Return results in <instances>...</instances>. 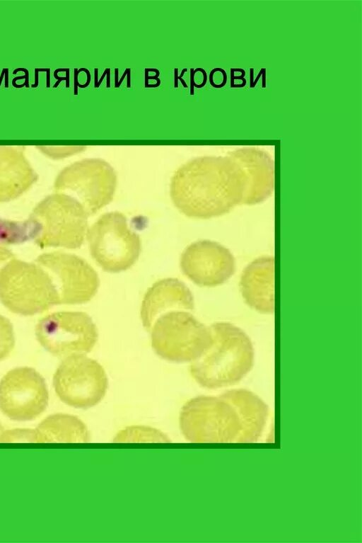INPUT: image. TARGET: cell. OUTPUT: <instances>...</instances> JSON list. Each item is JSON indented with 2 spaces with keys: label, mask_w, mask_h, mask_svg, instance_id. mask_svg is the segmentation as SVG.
Returning a JSON list of instances; mask_svg holds the SVG:
<instances>
[{
  "label": "cell",
  "mask_w": 362,
  "mask_h": 543,
  "mask_svg": "<svg viewBox=\"0 0 362 543\" xmlns=\"http://www.w3.org/2000/svg\"><path fill=\"white\" fill-rule=\"evenodd\" d=\"M110 68H107V69L105 70V72L103 73V74H102V76H101V77H100V80L98 81V84H97V85L95 86V88H98V87L100 86V84H101V83H102V81H103V79H104L105 76V75H107V73H108V72H110Z\"/></svg>",
  "instance_id": "30"
},
{
  "label": "cell",
  "mask_w": 362,
  "mask_h": 543,
  "mask_svg": "<svg viewBox=\"0 0 362 543\" xmlns=\"http://www.w3.org/2000/svg\"><path fill=\"white\" fill-rule=\"evenodd\" d=\"M149 331L151 347L156 355L173 362L194 361L212 343L209 326L184 310H172L161 314Z\"/></svg>",
  "instance_id": "5"
},
{
  "label": "cell",
  "mask_w": 362,
  "mask_h": 543,
  "mask_svg": "<svg viewBox=\"0 0 362 543\" xmlns=\"http://www.w3.org/2000/svg\"><path fill=\"white\" fill-rule=\"evenodd\" d=\"M35 336L49 353L66 358L90 352L97 343L98 332L88 314L63 311L40 319L35 326Z\"/></svg>",
  "instance_id": "10"
},
{
  "label": "cell",
  "mask_w": 362,
  "mask_h": 543,
  "mask_svg": "<svg viewBox=\"0 0 362 543\" xmlns=\"http://www.w3.org/2000/svg\"><path fill=\"white\" fill-rule=\"evenodd\" d=\"M168 438L160 430L146 426L127 427L115 436V442H169Z\"/></svg>",
  "instance_id": "20"
},
{
  "label": "cell",
  "mask_w": 362,
  "mask_h": 543,
  "mask_svg": "<svg viewBox=\"0 0 362 543\" xmlns=\"http://www.w3.org/2000/svg\"><path fill=\"white\" fill-rule=\"evenodd\" d=\"M78 69L76 68H75L74 69V95H77L78 94V88H77V84L78 83Z\"/></svg>",
  "instance_id": "29"
},
{
  "label": "cell",
  "mask_w": 362,
  "mask_h": 543,
  "mask_svg": "<svg viewBox=\"0 0 362 543\" xmlns=\"http://www.w3.org/2000/svg\"><path fill=\"white\" fill-rule=\"evenodd\" d=\"M35 262L49 275L57 292V305L87 303L98 290L97 272L80 256L52 251L41 254Z\"/></svg>",
  "instance_id": "11"
},
{
  "label": "cell",
  "mask_w": 362,
  "mask_h": 543,
  "mask_svg": "<svg viewBox=\"0 0 362 543\" xmlns=\"http://www.w3.org/2000/svg\"><path fill=\"white\" fill-rule=\"evenodd\" d=\"M209 328L212 343L202 356L192 362L190 375L206 389L233 385L253 367V343L243 329L231 323L218 321Z\"/></svg>",
  "instance_id": "3"
},
{
  "label": "cell",
  "mask_w": 362,
  "mask_h": 543,
  "mask_svg": "<svg viewBox=\"0 0 362 543\" xmlns=\"http://www.w3.org/2000/svg\"><path fill=\"white\" fill-rule=\"evenodd\" d=\"M5 71H6V68L3 69V70L1 72V75L0 76V86L1 84L2 79H3V76H4Z\"/></svg>",
  "instance_id": "40"
},
{
  "label": "cell",
  "mask_w": 362,
  "mask_h": 543,
  "mask_svg": "<svg viewBox=\"0 0 362 543\" xmlns=\"http://www.w3.org/2000/svg\"><path fill=\"white\" fill-rule=\"evenodd\" d=\"M240 290L245 303L256 311H274V260L262 256L245 267L240 277Z\"/></svg>",
  "instance_id": "15"
},
{
  "label": "cell",
  "mask_w": 362,
  "mask_h": 543,
  "mask_svg": "<svg viewBox=\"0 0 362 543\" xmlns=\"http://www.w3.org/2000/svg\"><path fill=\"white\" fill-rule=\"evenodd\" d=\"M94 71H95V86H95L97 83H98V69L95 68L94 69Z\"/></svg>",
  "instance_id": "38"
},
{
  "label": "cell",
  "mask_w": 362,
  "mask_h": 543,
  "mask_svg": "<svg viewBox=\"0 0 362 543\" xmlns=\"http://www.w3.org/2000/svg\"><path fill=\"white\" fill-rule=\"evenodd\" d=\"M180 265L183 274L200 287L221 285L235 271L232 253L211 240H199L187 246L181 254Z\"/></svg>",
  "instance_id": "13"
},
{
  "label": "cell",
  "mask_w": 362,
  "mask_h": 543,
  "mask_svg": "<svg viewBox=\"0 0 362 543\" xmlns=\"http://www.w3.org/2000/svg\"><path fill=\"white\" fill-rule=\"evenodd\" d=\"M177 70H178L177 68H175L174 69V72H175V76H174L175 86H175V88H177L178 87V85H177V80L178 79L180 80L181 83L182 84L183 87L187 88V85L186 82L182 79V76L184 75L185 72L187 71V68L183 69L182 70L181 74L180 76L177 75Z\"/></svg>",
  "instance_id": "23"
},
{
  "label": "cell",
  "mask_w": 362,
  "mask_h": 543,
  "mask_svg": "<svg viewBox=\"0 0 362 543\" xmlns=\"http://www.w3.org/2000/svg\"><path fill=\"white\" fill-rule=\"evenodd\" d=\"M117 174L109 163L101 159H85L63 168L57 176V192L76 199L88 216L95 214L113 199Z\"/></svg>",
  "instance_id": "8"
},
{
  "label": "cell",
  "mask_w": 362,
  "mask_h": 543,
  "mask_svg": "<svg viewBox=\"0 0 362 543\" xmlns=\"http://www.w3.org/2000/svg\"><path fill=\"white\" fill-rule=\"evenodd\" d=\"M15 345V337L11 321L0 314V361L8 357Z\"/></svg>",
  "instance_id": "21"
},
{
  "label": "cell",
  "mask_w": 362,
  "mask_h": 543,
  "mask_svg": "<svg viewBox=\"0 0 362 543\" xmlns=\"http://www.w3.org/2000/svg\"><path fill=\"white\" fill-rule=\"evenodd\" d=\"M8 69H6V79H5V87H6V88L8 86Z\"/></svg>",
  "instance_id": "39"
},
{
  "label": "cell",
  "mask_w": 362,
  "mask_h": 543,
  "mask_svg": "<svg viewBox=\"0 0 362 543\" xmlns=\"http://www.w3.org/2000/svg\"><path fill=\"white\" fill-rule=\"evenodd\" d=\"M198 71H200L202 72L203 77H204L203 81L201 84H197L196 83H194V87L199 88L203 87L206 84V80H207V75H206V71L203 68H197L196 69H194V73L195 74Z\"/></svg>",
  "instance_id": "26"
},
{
  "label": "cell",
  "mask_w": 362,
  "mask_h": 543,
  "mask_svg": "<svg viewBox=\"0 0 362 543\" xmlns=\"http://www.w3.org/2000/svg\"><path fill=\"white\" fill-rule=\"evenodd\" d=\"M269 408L254 392L233 389L218 396L201 395L182 406L179 423L191 442H254L265 428Z\"/></svg>",
  "instance_id": "1"
},
{
  "label": "cell",
  "mask_w": 362,
  "mask_h": 543,
  "mask_svg": "<svg viewBox=\"0 0 362 543\" xmlns=\"http://www.w3.org/2000/svg\"><path fill=\"white\" fill-rule=\"evenodd\" d=\"M262 75V87L265 88L266 87V79H265V78H266V70L263 72Z\"/></svg>",
  "instance_id": "34"
},
{
  "label": "cell",
  "mask_w": 362,
  "mask_h": 543,
  "mask_svg": "<svg viewBox=\"0 0 362 543\" xmlns=\"http://www.w3.org/2000/svg\"><path fill=\"white\" fill-rule=\"evenodd\" d=\"M37 180V175L22 153L0 148V202L19 198Z\"/></svg>",
  "instance_id": "16"
},
{
  "label": "cell",
  "mask_w": 362,
  "mask_h": 543,
  "mask_svg": "<svg viewBox=\"0 0 362 543\" xmlns=\"http://www.w3.org/2000/svg\"><path fill=\"white\" fill-rule=\"evenodd\" d=\"M19 71H23V72H25V76H17V77H15V78L13 79V81H12V84H16V80H18V79H25V86H26V87H28V88L29 85H28V69H25V68H18V69H15V70L13 71V74H16V72H19Z\"/></svg>",
  "instance_id": "24"
},
{
  "label": "cell",
  "mask_w": 362,
  "mask_h": 543,
  "mask_svg": "<svg viewBox=\"0 0 362 543\" xmlns=\"http://www.w3.org/2000/svg\"><path fill=\"white\" fill-rule=\"evenodd\" d=\"M235 164L243 184L241 204L255 205L267 200L274 188L272 164L259 156L242 158Z\"/></svg>",
  "instance_id": "17"
},
{
  "label": "cell",
  "mask_w": 362,
  "mask_h": 543,
  "mask_svg": "<svg viewBox=\"0 0 362 543\" xmlns=\"http://www.w3.org/2000/svg\"><path fill=\"white\" fill-rule=\"evenodd\" d=\"M54 78L58 79L57 83H55V84L54 85V86H53L54 88L57 87L62 80H66V88H68L69 86V68L66 70V76L65 77H59V76H58L54 73Z\"/></svg>",
  "instance_id": "25"
},
{
  "label": "cell",
  "mask_w": 362,
  "mask_h": 543,
  "mask_svg": "<svg viewBox=\"0 0 362 543\" xmlns=\"http://www.w3.org/2000/svg\"><path fill=\"white\" fill-rule=\"evenodd\" d=\"M40 72L39 69H35V83L32 85V87H36L37 86V84H38V75H37V72Z\"/></svg>",
  "instance_id": "33"
},
{
  "label": "cell",
  "mask_w": 362,
  "mask_h": 543,
  "mask_svg": "<svg viewBox=\"0 0 362 543\" xmlns=\"http://www.w3.org/2000/svg\"><path fill=\"white\" fill-rule=\"evenodd\" d=\"M0 301L23 316L42 313L57 305V292L48 273L37 263L14 258L0 271Z\"/></svg>",
  "instance_id": "4"
},
{
  "label": "cell",
  "mask_w": 362,
  "mask_h": 543,
  "mask_svg": "<svg viewBox=\"0 0 362 543\" xmlns=\"http://www.w3.org/2000/svg\"><path fill=\"white\" fill-rule=\"evenodd\" d=\"M190 72L191 73H190V93H189L191 95H193L194 94V84L195 83L194 81V69L191 68L190 69Z\"/></svg>",
  "instance_id": "28"
},
{
  "label": "cell",
  "mask_w": 362,
  "mask_h": 543,
  "mask_svg": "<svg viewBox=\"0 0 362 543\" xmlns=\"http://www.w3.org/2000/svg\"><path fill=\"white\" fill-rule=\"evenodd\" d=\"M81 71H84L86 73L87 81H86V84H84L83 85L80 84L79 83H78L77 87L78 86V87H81V88H86V87H87L89 85V84L90 82V73L88 70V69H86V68H81V69H78V73L80 72H81Z\"/></svg>",
  "instance_id": "27"
},
{
  "label": "cell",
  "mask_w": 362,
  "mask_h": 543,
  "mask_svg": "<svg viewBox=\"0 0 362 543\" xmlns=\"http://www.w3.org/2000/svg\"><path fill=\"white\" fill-rule=\"evenodd\" d=\"M250 87H251V88H252V84H253V81H254V80H253V72H254V69H253V68H251V69H250Z\"/></svg>",
  "instance_id": "35"
},
{
  "label": "cell",
  "mask_w": 362,
  "mask_h": 543,
  "mask_svg": "<svg viewBox=\"0 0 362 543\" xmlns=\"http://www.w3.org/2000/svg\"><path fill=\"white\" fill-rule=\"evenodd\" d=\"M265 70H266V69H265V68H262V69L260 70V72H259V74H258L257 76L256 77V79H255V80L253 81V84H252V88L255 86V85H256V84H257V81H258L259 78V77H260V76L262 74L263 72H264V71H265Z\"/></svg>",
  "instance_id": "32"
},
{
  "label": "cell",
  "mask_w": 362,
  "mask_h": 543,
  "mask_svg": "<svg viewBox=\"0 0 362 543\" xmlns=\"http://www.w3.org/2000/svg\"><path fill=\"white\" fill-rule=\"evenodd\" d=\"M59 399L76 408L86 409L100 403L106 394L108 379L103 367L85 354L64 358L53 377Z\"/></svg>",
  "instance_id": "9"
},
{
  "label": "cell",
  "mask_w": 362,
  "mask_h": 543,
  "mask_svg": "<svg viewBox=\"0 0 362 543\" xmlns=\"http://www.w3.org/2000/svg\"><path fill=\"white\" fill-rule=\"evenodd\" d=\"M4 432H5V430H4V428L0 424V442H2V440H3V436H4Z\"/></svg>",
  "instance_id": "36"
},
{
  "label": "cell",
  "mask_w": 362,
  "mask_h": 543,
  "mask_svg": "<svg viewBox=\"0 0 362 543\" xmlns=\"http://www.w3.org/2000/svg\"><path fill=\"white\" fill-rule=\"evenodd\" d=\"M42 231L40 223L30 216L23 221L0 218V244H17L34 241Z\"/></svg>",
  "instance_id": "19"
},
{
  "label": "cell",
  "mask_w": 362,
  "mask_h": 543,
  "mask_svg": "<svg viewBox=\"0 0 362 543\" xmlns=\"http://www.w3.org/2000/svg\"><path fill=\"white\" fill-rule=\"evenodd\" d=\"M170 195L182 214L209 219L223 215L241 204L243 184L236 164L199 157L185 162L175 171Z\"/></svg>",
  "instance_id": "2"
},
{
  "label": "cell",
  "mask_w": 362,
  "mask_h": 543,
  "mask_svg": "<svg viewBox=\"0 0 362 543\" xmlns=\"http://www.w3.org/2000/svg\"><path fill=\"white\" fill-rule=\"evenodd\" d=\"M86 236L92 258L106 272L127 270L139 257L140 237L129 228L122 212L103 214L88 229Z\"/></svg>",
  "instance_id": "6"
},
{
  "label": "cell",
  "mask_w": 362,
  "mask_h": 543,
  "mask_svg": "<svg viewBox=\"0 0 362 543\" xmlns=\"http://www.w3.org/2000/svg\"><path fill=\"white\" fill-rule=\"evenodd\" d=\"M14 258H16L15 255L4 245L0 244V271Z\"/></svg>",
  "instance_id": "22"
},
{
  "label": "cell",
  "mask_w": 362,
  "mask_h": 543,
  "mask_svg": "<svg viewBox=\"0 0 362 543\" xmlns=\"http://www.w3.org/2000/svg\"><path fill=\"white\" fill-rule=\"evenodd\" d=\"M48 400L45 379L32 367L12 369L0 381V410L11 420L35 419L45 411Z\"/></svg>",
  "instance_id": "12"
},
{
  "label": "cell",
  "mask_w": 362,
  "mask_h": 543,
  "mask_svg": "<svg viewBox=\"0 0 362 543\" xmlns=\"http://www.w3.org/2000/svg\"><path fill=\"white\" fill-rule=\"evenodd\" d=\"M194 297L189 287L177 278H164L152 285L146 292L140 315L144 327L150 331L154 321L172 310L192 311Z\"/></svg>",
  "instance_id": "14"
},
{
  "label": "cell",
  "mask_w": 362,
  "mask_h": 543,
  "mask_svg": "<svg viewBox=\"0 0 362 543\" xmlns=\"http://www.w3.org/2000/svg\"><path fill=\"white\" fill-rule=\"evenodd\" d=\"M129 69H130V68H126V69L124 70V74H123L122 76L121 77L120 80L117 83L116 85H115V88H118L120 86L121 83L123 81L124 78L127 74V73H128Z\"/></svg>",
  "instance_id": "31"
},
{
  "label": "cell",
  "mask_w": 362,
  "mask_h": 543,
  "mask_svg": "<svg viewBox=\"0 0 362 543\" xmlns=\"http://www.w3.org/2000/svg\"><path fill=\"white\" fill-rule=\"evenodd\" d=\"M30 216L41 225V233L35 242L42 248H77L84 242L88 215L76 199L66 194L56 192L47 196Z\"/></svg>",
  "instance_id": "7"
},
{
  "label": "cell",
  "mask_w": 362,
  "mask_h": 543,
  "mask_svg": "<svg viewBox=\"0 0 362 543\" xmlns=\"http://www.w3.org/2000/svg\"><path fill=\"white\" fill-rule=\"evenodd\" d=\"M130 71H131V69L129 70V72L127 73V76H128L127 79V88H130V86H131V85H130V75H131L130 74Z\"/></svg>",
  "instance_id": "37"
},
{
  "label": "cell",
  "mask_w": 362,
  "mask_h": 543,
  "mask_svg": "<svg viewBox=\"0 0 362 543\" xmlns=\"http://www.w3.org/2000/svg\"><path fill=\"white\" fill-rule=\"evenodd\" d=\"M35 442H89L90 435L77 416L55 413L44 419L34 430Z\"/></svg>",
  "instance_id": "18"
}]
</instances>
